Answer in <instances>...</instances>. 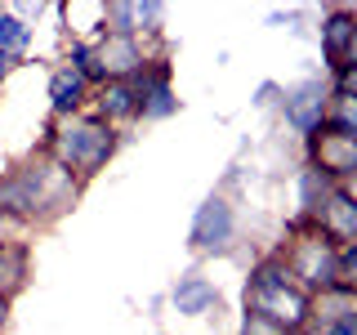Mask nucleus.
<instances>
[{"instance_id": "1", "label": "nucleus", "mask_w": 357, "mask_h": 335, "mask_svg": "<svg viewBox=\"0 0 357 335\" xmlns=\"http://www.w3.org/2000/svg\"><path fill=\"white\" fill-rule=\"evenodd\" d=\"M81 188V179L40 148L18 170H0V215L27 223V228H45L76 206Z\"/></svg>"}, {"instance_id": "2", "label": "nucleus", "mask_w": 357, "mask_h": 335, "mask_svg": "<svg viewBox=\"0 0 357 335\" xmlns=\"http://www.w3.org/2000/svg\"><path fill=\"white\" fill-rule=\"evenodd\" d=\"M241 304H245V313L268 318L286 335H304L308 322H312V295H304V290L290 282V268L282 260V251L264 255V260L250 268V277H245V286H241Z\"/></svg>"}, {"instance_id": "3", "label": "nucleus", "mask_w": 357, "mask_h": 335, "mask_svg": "<svg viewBox=\"0 0 357 335\" xmlns=\"http://www.w3.org/2000/svg\"><path fill=\"white\" fill-rule=\"evenodd\" d=\"M116 148H121V134L112 126H103L89 107L76 112V117L54 121L50 139H45V152H50L54 161H63L81 184L94 179L98 170H107V161L116 156Z\"/></svg>"}, {"instance_id": "4", "label": "nucleus", "mask_w": 357, "mask_h": 335, "mask_svg": "<svg viewBox=\"0 0 357 335\" xmlns=\"http://www.w3.org/2000/svg\"><path fill=\"white\" fill-rule=\"evenodd\" d=\"M286 246H282V260L290 268V282H295L304 295H321V290H331L340 277H335V255H340V246H335L326 232L317 228L312 219H290L286 223Z\"/></svg>"}, {"instance_id": "5", "label": "nucleus", "mask_w": 357, "mask_h": 335, "mask_svg": "<svg viewBox=\"0 0 357 335\" xmlns=\"http://www.w3.org/2000/svg\"><path fill=\"white\" fill-rule=\"evenodd\" d=\"M282 121L299 139H312L321 126H326V107H331V76H304L295 85H282Z\"/></svg>"}, {"instance_id": "6", "label": "nucleus", "mask_w": 357, "mask_h": 335, "mask_svg": "<svg viewBox=\"0 0 357 335\" xmlns=\"http://www.w3.org/2000/svg\"><path fill=\"white\" fill-rule=\"evenodd\" d=\"M232 241H237V210L223 193H210L197 206L192 228H188V246L197 255H228Z\"/></svg>"}, {"instance_id": "7", "label": "nucleus", "mask_w": 357, "mask_h": 335, "mask_svg": "<svg viewBox=\"0 0 357 335\" xmlns=\"http://www.w3.org/2000/svg\"><path fill=\"white\" fill-rule=\"evenodd\" d=\"M304 161L312 170H321L331 184H353L357 179V139L335 130H317L312 139H304Z\"/></svg>"}, {"instance_id": "8", "label": "nucleus", "mask_w": 357, "mask_h": 335, "mask_svg": "<svg viewBox=\"0 0 357 335\" xmlns=\"http://www.w3.org/2000/svg\"><path fill=\"white\" fill-rule=\"evenodd\" d=\"M94 59H98V72L103 81H134V76L148 67V45L139 36H116V31H103L94 40Z\"/></svg>"}, {"instance_id": "9", "label": "nucleus", "mask_w": 357, "mask_h": 335, "mask_svg": "<svg viewBox=\"0 0 357 335\" xmlns=\"http://www.w3.org/2000/svg\"><path fill=\"white\" fill-rule=\"evenodd\" d=\"M89 112H94L103 126H112L116 134H126V126H139V85L134 81L98 85L94 98H89Z\"/></svg>"}, {"instance_id": "10", "label": "nucleus", "mask_w": 357, "mask_h": 335, "mask_svg": "<svg viewBox=\"0 0 357 335\" xmlns=\"http://www.w3.org/2000/svg\"><path fill=\"white\" fill-rule=\"evenodd\" d=\"M170 308L178 313V318H206V313H215L223 304V295H219V286L210 282V277H201V273H183L178 282L170 286Z\"/></svg>"}, {"instance_id": "11", "label": "nucleus", "mask_w": 357, "mask_h": 335, "mask_svg": "<svg viewBox=\"0 0 357 335\" xmlns=\"http://www.w3.org/2000/svg\"><path fill=\"white\" fill-rule=\"evenodd\" d=\"M312 223H317L335 246L357 241V201L349 197V188H331V197L321 201V210H317Z\"/></svg>"}, {"instance_id": "12", "label": "nucleus", "mask_w": 357, "mask_h": 335, "mask_svg": "<svg viewBox=\"0 0 357 335\" xmlns=\"http://www.w3.org/2000/svg\"><path fill=\"white\" fill-rule=\"evenodd\" d=\"M353 27H357V18H353V9L349 5H335L321 14V27H317V40H321V72H335L344 59V50H349V36H353Z\"/></svg>"}, {"instance_id": "13", "label": "nucleus", "mask_w": 357, "mask_h": 335, "mask_svg": "<svg viewBox=\"0 0 357 335\" xmlns=\"http://www.w3.org/2000/svg\"><path fill=\"white\" fill-rule=\"evenodd\" d=\"M89 98H94V89H89L85 76H76L72 67H54L50 72V112H54V121L85 112Z\"/></svg>"}, {"instance_id": "14", "label": "nucleus", "mask_w": 357, "mask_h": 335, "mask_svg": "<svg viewBox=\"0 0 357 335\" xmlns=\"http://www.w3.org/2000/svg\"><path fill=\"white\" fill-rule=\"evenodd\" d=\"M331 188H340V184H331L321 170H312V165L304 161L295 170V193H299V219H317V210H321V201L331 197Z\"/></svg>"}, {"instance_id": "15", "label": "nucleus", "mask_w": 357, "mask_h": 335, "mask_svg": "<svg viewBox=\"0 0 357 335\" xmlns=\"http://www.w3.org/2000/svg\"><path fill=\"white\" fill-rule=\"evenodd\" d=\"M27 282V241H0V295L14 299Z\"/></svg>"}, {"instance_id": "16", "label": "nucleus", "mask_w": 357, "mask_h": 335, "mask_svg": "<svg viewBox=\"0 0 357 335\" xmlns=\"http://www.w3.org/2000/svg\"><path fill=\"white\" fill-rule=\"evenodd\" d=\"M31 22H22V18H14L9 9H0V50L5 54H14L18 63H27V50H31Z\"/></svg>"}, {"instance_id": "17", "label": "nucleus", "mask_w": 357, "mask_h": 335, "mask_svg": "<svg viewBox=\"0 0 357 335\" xmlns=\"http://www.w3.org/2000/svg\"><path fill=\"white\" fill-rule=\"evenodd\" d=\"M321 130H335V134L357 139V94H335L331 89V107H326V126Z\"/></svg>"}, {"instance_id": "18", "label": "nucleus", "mask_w": 357, "mask_h": 335, "mask_svg": "<svg viewBox=\"0 0 357 335\" xmlns=\"http://www.w3.org/2000/svg\"><path fill=\"white\" fill-rule=\"evenodd\" d=\"M161 18H165V5H156V0H134V31L143 36H161Z\"/></svg>"}, {"instance_id": "19", "label": "nucleus", "mask_w": 357, "mask_h": 335, "mask_svg": "<svg viewBox=\"0 0 357 335\" xmlns=\"http://www.w3.org/2000/svg\"><path fill=\"white\" fill-rule=\"evenodd\" d=\"M335 277H340V286L357 290V241L340 246V255H335Z\"/></svg>"}, {"instance_id": "20", "label": "nucleus", "mask_w": 357, "mask_h": 335, "mask_svg": "<svg viewBox=\"0 0 357 335\" xmlns=\"http://www.w3.org/2000/svg\"><path fill=\"white\" fill-rule=\"evenodd\" d=\"M250 103L255 107H277V103H282V85H277V81H259V89L250 94Z\"/></svg>"}, {"instance_id": "21", "label": "nucleus", "mask_w": 357, "mask_h": 335, "mask_svg": "<svg viewBox=\"0 0 357 335\" xmlns=\"http://www.w3.org/2000/svg\"><path fill=\"white\" fill-rule=\"evenodd\" d=\"M308 335H357V318H335L321 327H308Z\"/></svg>"}, {"instance_id": "22", "label": "nucleus", "mask_w": 357, "mask_h": 335, "mask_svg": "<svg viewBox=\"0 0 357 335\" xmlns=\"http://www.w3.org/2000/svg\"><path fill=\"white\" fill-rule=\"evenodd\" d=\"M241 335H286V331L273 327L268 318H255V313H245V318H241Z\"/></svg>"}, {"instance_id": "23", "label": "nucleus", "mask_w": 357, "mask_h": 335, "mask_svg": "<svg viewBox=\"0 0 357 335\" xmlns=\"http://www.w3.org/2000/svg\"><path fill=\"white\" fill-rule=\"evenodd\" d=\"M14 67H27V63H18L14 54H5V50H0V85L9 81V72H14Z\"/></svg>"}, {"instance_id": "24", "label": "nucleus", "mask_w": 357, "mask_h": 335, "mask_svg": "<svg viewBox=\"0 0 357 335\" xmlns=\"http://www.w3.org/2000/svg\"><path fill=\"white\" fill-rule=\"evenodd\" d=\"M340 67H357V27H353V36H349V50H344ZM340 67H335V72H340Z\"/></svg>"}, {"instance_id": "25", "label": "nucleus", "mask_w": 357, "mask_h": 335, "mask_svg": "<svg viewBox=\"0 0 357 335\" xmlns=\"http://www.w3.org/2000/svg\"><path fill=\"white\" fill-rule=\"evenodd\" d=\"M9 308H14V299H9V295H0V335L9 331Z\"/></svg>"}, {"instance_id": "26", "label": "nucleus", "mask_w": 357, "mask_h": 335, "mask_svg": "<svg viewBox=\"0 0 357 335\" xmlns=\"http://www.w3.org/2000/svg\"><path fill=\"white\" fill-rule=\"evenodd\" d=\"M340 188H349V197L357 201V179H353V184H340Z\"/></svg>"}]
</instances>
